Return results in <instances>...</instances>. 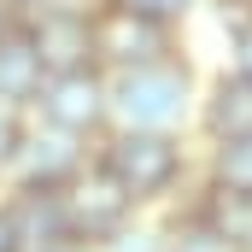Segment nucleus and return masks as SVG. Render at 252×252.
Here are the masks:
<instances>
[{
  "mask_svg": "<svg viewBox=\"0 0 252 252\" xmlns=\"http://www.w3.org/2000/svg\"><path fill=\"white\" fill-rule=\"evenodd\" d=\"M170 170H176V153L164 141H153V135H129V141L112 147V176L129 193H147L158 182H170Z\"/></svg>",
  "mask_w": 252,
  "mask_h": 252,
  "instance_id": "obj_1",
  "label": "nucleus"
},
{
  "mask_svg": "<svg viewBox=\"0 0 252 252\" xmlns=\"http://www.w3.org/2000/svg\"><path fill=\"white\" fill-rule=\"evenodd\" d=\"M88 41H94L100 53H112V59H147V53L158 47V30L147 24V12L112 6V12H100V18L88 24Z\"/></svg>",
  "mask_w": 252,
  "mask_h": 252,
  "instance_id": "obj_2",
  "label": "nucleus"
},
{
  "mask_svg": "<svg viewBox=\"0 0 252 252\" xmlns=\"http://www.w3.org/2000/svg\"><path fill=\"white\" fill-rule=\"evenodd\" d=\"M35 59L59 64V70H82V53H88V18H70V12H53L41 30H35Z\"/></svg>",
  "mask_w": 252,
  "mask_h": 252,
  "instance_id": "obj_3",
  "label": "nucleus"
},
{
  "mask_svg": "<svg viewBox=\"0 0 252 252\" xmlns=\"http://www.w3.org/2000/svg\"><path fill=\"white\" fill-rule=\"evenodd\" d=\"M94 112H100L94 82H88L82 70H59V82L47 88V118H53V124H64V129H82Z\"/></svg>",
  "mask_w": 252,
  "mask_h": 252,
  "instance_id": "obj_4",
  "label": "nucleus"
},
{
  "mask_svg": "<svg viewBox=\"0 0 252 252\" xmlns=\"http://www.w3.org/2000/svg\"><path fill=\"white\" fill-rule=\"evenodd\" d=\"M170 94H176V76H129L124 112L141 118V124H158V118H170V106H176Z\"/></svg>",
  "mask_w": 252,
  "mask_h": 252,
  "instance_id": "obj_5",
  "label": "nucleus"
},
{
  "mask_svg": "<svg viewBox=\"0 0 252 252\" xmlns=\"http://www.w3.org/2000/svg\"><path fill=\"white\" fill-rule=\"evenodd\" d=\"M35 70H41L35 47H0V94H24L35 82Z\"/></svg>",
  "mask_w": 252,
  "mask_h": 252,
  "instance_id": "obj_6",
  "label": "nucleus"
},
{
  "mask_svg": "<svg viewBox=\"0 0 252 252\" xmlns=\"http://www.w3.org/2000/svg\"><path fill=\"white\" fill-rule=\"evenodd\" d=\"M18 247V235H12V217H0V252H12Z\"/></svg>",
  "mask_w": 252,
  "mask_h": 252,
  "instance_id": "obj_7",
  "label": "nucleus"
},
{
  "mask_svg": "<svg viewBox=\"0 0 252 252\" xmlns=\"http://www.w3.org/2000/svg\"><path fill=\"white\" fill-rule=\"evenodd\" d=\"M176 0H141V12H170Z\"/></svg>",
  "mask_w": 252,
  "mask_h": 252,
  "instance_id": "obj_8",
  "label": "nucleus"
},
{
  "mask_svg": "<svg viewBox=\"0 0 252 252\" xmlns=\"http://www.w3.org/2000/svg\"><path fill=\"white\" fill-rule=\"evenodd\" d=\"M6 141H12V124H6V112H0V153H6Z\"/></svg>",
  "mask_w": 252,
  "mask_h": 252,
  "instance_id": "obj_9",
  "label": "nucleus"
}]
</instances>
